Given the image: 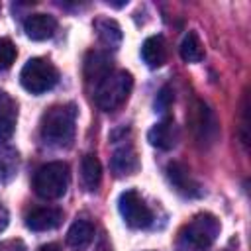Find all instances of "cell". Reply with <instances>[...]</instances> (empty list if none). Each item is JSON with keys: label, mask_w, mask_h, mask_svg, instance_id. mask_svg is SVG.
<instances>
[{"label": "cell", "mask_w": 251, "mask_h": 251, "mask_svg": "<svg viewBox=\"0 0 251 251\" xmlns=\"http://www.w3.org/2000/svg\"><path fill=\"white\" fill-rule=\"evenodd\" d=\"M76 108L75 104H55L43 116L39 124L41 139L51 147H69L75 137Z\"/></svg>", "instance_id": "cell-1"}, {"label": "cell", "mask_w": 251, "mask_h": 251, "mask_svg": "<svg viewBox=\"0 0 251 251\" xmlns=\"http://www.w3.org/2000/svg\"><path fill=\"white\" fill-rule=\"evenodd\" d=\"M220 235V222L214 214H196L176 237V251H204Z\"/></svg>", "instance_id": "cell-2"}, {"label": "cell", "mask_w": 251, "mask_h": 251, "mask_svg": "<svg viewBox=\"0 0 251 251\" xmlns=\"http://www.w3.org/2000/svg\"><path fill=\"white\" fill-rule=\"evenodd\" d=\"M133 86V76L127 71H112L96 88H94V102L104 112L118 110L129 96Z\"/></svg>", "instance_id": "cell-3"}, {"label": "cell", "mask_w": 251, "mask_h": 251, "mask_svg": "<svg viewBox=\"0 0 251 251\" xmlns=\"http://www.w3.org/2000/svg\"><path fill=\"white\" fill-rule=\"evenodd\" d=\"M69 178V165L63 161H51L37 169L33 176V190L43 200H57L67 192Z\"/></svg>", "instance_id": "cell-4"}, {"label": "cell", "mask_w": 251, "mask_h": 251, "mask_svg": "<svg viewBox=\"0 0 251 251\" xmlns=\"http://www.w3.org/2000/svg\"><path fill=\"white\" fill-rule=\"evenodd\" d=\"M57 80H59V71L55 69L53 63H49L43 57L29 59L20 73L22 86L31 94H43L51 90L57 84Z\"/></svg>", "instance_id": "cell-5"}, {"label": "cell", "mask_w": 251, "mask_h": 251, "mask_svg": "<svg viewBox=\"0 0 251 251\" xmlns=\"http://www.w3.org/2000/svg\"><path fill=\"white\" fill-rule=\"evenodd\" d=\"M188 124L190 129L196 137V141L200 145H214L218 135H220V124L216 120V114L212 112V108L202 102V100H194V104L190 106L188 112Z\"/></svg>", "instance_id": "cell-6"}, {"label": "cell", "mask_w": 251, "mask_h": 251, "mask_svg": "<svg viewBox=\"0 0 251 251\" xmlns=\"http://www.w3.org/2000/svg\"><path fill=\"white\" fill-rule=\"evenodd\" d=\"M118 208L124 222L133 229H145L153 222V212L149 210V206L145 204V200L139 196L137 190H131V188L124 190L120 194Z\"/></svg>", "instance_id": "cell-7"}, {"label": "cell", "mask_w": 251, "mask_h": 251, "mask_svg": "<svg viewBox=\"0 0 251 251\" xmlns=\"http://www.w3.org/2000/svg\"><path fill=\"white\" fill-rule=\"evenodd\" d=\"M178 137H180V131H178V126L175 124L173 118H165L161 120L159 124H155L149 133H147V139L153 147L157 149H163V151H169L173 149L176 143H178Z\"/></svg>", "instance_id": "cell-8"}, {"label": "cell", "mask_w": 251, "mask_h": 251, "mask_svg": "<svg viewBox=\"0 0 251 251\" xmlns=\"http://www.w3.org/2000/svg\"><path fill=\"white\" fill-rule=\"evenodd\" d=\"M112 59L104 51H90L84 59V78L88 84H94V88L112 73Z\"/></svg>", "instance_id": "cell-9"}, {"label": "cell", "mask_w": 251, "mask_h": 251, "mask_svg": "<svg viewBox=\"0 0 251 251\" xmlns=\"http://www.w3.org/2000/svg\"><path fill=\"white\" fill-rule=\"evenodd\" d=\"M167 178L171 180V184L175 186V190L180 192V194H184V196L194 198V196H200L202 194L200 184L192 178L190 171L184 165H180V163H169L167 165Z\"/></svg>", "instance_id": "cell-10"}, {"label": "cell", "mask_w": 251, "mask_h": 251, "mask_svg": "<svg viewBox=\"0 0 251 251\" xmlns=\"http://www.w3.org/2000/svg\"><path fill=\"white\" fill-rule=\"evenodd\" d=\"M61 222H63V212L59 208H53V206L33 208L25 216V226L31 231H49V229L59 227Z\"/></svg>", "instance_id": "cell-11"}, {"label": "cell", "mask_w": 251, "mask_h": 251, "mask_svg": "<svg viewBox=\"0 0 251 251\" xmlns=\"http://www.w3.org/2000/svg\"><path fill=\"white\" fill-rule=\"evenodd\" d=\"M57 29V20L49 14H31L24 22V31L33 41L49 39Z\"/></svg>", "instance_id": "cell-12"}, {"label": "cell", "mask_w": 251, "mask_h": 251, "mask_svg": "<svg viewBox=\"0 0 251 251\" xmlns=\"http://www.w3.org/2000/svg\"><path fill=\"white\" fill-rule=\"evenodd\" d=\"M167 55H169V51H167V41H165L163 35H151L141 45V59L151 69H157V67L165 65Z\"/></svg>", "instance_id": "cell-13"}, {"label": "cell", "mask_w": 251, "mask_h": 251, "mask_svg": "<svg viewBox=\"0 0 251 251\" xmlns=\"http://www.w3.org/2000/svg\"><path fill=\"white\" fill-rule=\"evenodd\" d=\"M92 237H94V226H92V222H88L84 218H78V220L73 222V226L67 231V245L73 251H84L90 245Z\"/></svg>", "instance_id": "cell-14"}, {"label": "cell", "mask_w": 251, "mask_h": 251, "mask_svg": "<svg viewBox=\"0 0 251 251\" xmlns=\"http://www.w3.org/2000/svg\"><path fill=\"white\" fill-rule=\"evenodd\" d=\"M16 120H18L16 102L6 92H0V141H8L14 135Z\"/></svg>", "instance_id": "cell-15"}, {"label": "cell", "mask_w": 251, "mask_h": 251, "mask_svg": "<svg viewBox=\"0 0 251 251\" xmlns=\"http://www.w3.org/2000/svg\"><path fill=\"white\" fill-rule=\"evenodd\" d=\"M110 167L114 171V175L124 176V175H131L137 171L139 163H137V155L133 151L131 145H122L114 151L112 159H110Z\"/></svg>", "instance_id": "cell-16"}, {"label": "cell", "mask_w": 251, "mask_h": 251, "mask_svg": "<svg viewBox=\"0 0 251 251\" xmlns=\"http://www.w3.org/2000/svg\"><path fill=\"white\" fill-rule=\"evenodd\" d=\"M80 180L84 190L94 192L100 186L102 180V167L100 161L96 159V155H84L80 161Z\"/></svg>", "instance_id": "cell-17"}, {"label": "cell", "mask_w": 251, "mask_h": 251, "mask_svg": "<svg viewBox=\"0 0 251 251\" xmlns=\"http://www.w3.org/2000/svg\"><path fill=\"white\" fill-rule=\"evenodd\" d=\"M94 29H96V35H98L100 43H104L108 49H116L120 45V41H122V27L118 25L116 20H112V18L96 20Z\"/></svg>", "instance_id": "cell-18"}, {"label": "cell", "mask_w": 251, "mask_h": 251, "mask_svg": "<svg viewBox=\"0 0 251 251\" xmlns=\"http://www.w3.org/2000/svg\"><path fill=\"white\" fill-rule=\"evenodd\" d=\"M178 53H180L184 63H200L204 59V47H202V41H200L196 31H188L182 37Z\"/></svg>", "instance_id": "cell-19"}, {"label": "cell", "mask_w": 251, "mask_h": 251, "mask_svg": "<svg viewBox=\"0 0 251 251\" xmlns=\"http://www.w3.org/2000/svg\"><path fill=\"white\" fill-rule=\"evenodd\" d=\"M18 171V151L12 147H0V180H10Z\"/></svg>", "instance_id": "cell-20"}, {"label": "cell", "mask_w": 251, "mask_h": 251, "mask_svg": "<svg viewBox=\"0 0 251 251\" xmlns=\"http://www.w3.org/2000/svg\"><path fill=\"white\" fill-rule=\"evenodd\" d=\"M16 45L8 39V37H0V71L4 69H10L12 63L16 61Z\"/></svg>", "instance_id": "cell-21"}, {"label": "cell", "mask_w": 251, "mask_h": 251, "mask_svg": "<svg viewBox=\"0 0 251 251\" xmlns=\"http://www.w3.org/2000/svg\"><path fill=\"white\" fill-rule=\"evenodd\" d=\"M173 100H175L173 90H171L169 86H163V88L159 90L157 98H155V110H157V112H167V110L171 108Z\"/></svg>", "instance_id": "cell-22"}, {"label": "cell", "mask_w": 251, "mask_h": 251, "mask_svg": "<svg viewBox=\"0 0 251 251\" xmlns=\"http://www.w3.org/2000/svg\"><path fill=\"white\" fill-rule=\"evenodd\" d=\"M6 224H8V214L4 208H0V231L6 227Z\"/></svg>", "instance_id": "cell-23"}, {"label": "cell", "mask_w": 251, "mask_h": 251, "mask_svg": "<svg viewBox=\"0 0 251 251\" xmlns=\"http://www.w3.org/2000/svg\"><path fill=\"white\" fill-rule=\"evenodd\" d=\"M39 251H61V247H59L57 243H47V245H43Z\"/></svg>", "instance_id": "cell-24"}]
</instances>
